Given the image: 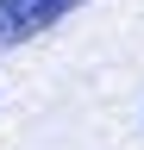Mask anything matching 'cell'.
<instances>
[{"instance_id": "6da1fadb", "label": "cell", "mask_w": 144, "mask_h": 150, "mask_svg": "<svg viewBox=\"0 0 144 150\" xmlns=\"http://www.w3.org/2000/svg\"><path fill=\"white\" fill-rule=\"evenodd\" d=\"M88 0H0V50H19L50 25H63L69 13H82Z\"/></svg>"}]
</instances>
